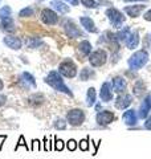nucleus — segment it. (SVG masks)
Instances as JSON below:
<instances>
[{
	"label": "nucleus",
	"mask_w": 151,
	"mask_h": 159,
	"mask_svg": "<svg viewBox=\"0 0 151 159\" xmlns=\"http://www.w3.org/2000/svg\"><path fill=\"white\" fill-rule=\"evenodd\" d=\"M45 84H48V85L50 88H53L56 92L65 93V94H68V96L73 97L72 90H70V89L65 85L61 74H60V72H57V70H50L48 73V76L45 77Z\"/></svg>",
	"instance_id": "f257e3e1"
},
{
	"label": "nucleus",
	"mask_w": 151,
	"mask_h": 159,
	"mask_svg": "<svg viewBox=\"0 0 151 159\" xmlns=\"http://www.w3.org/2000/svg\"><path fill=\"white\" fill-rule=\"evenodd\" d=\"M149 62V53L147 51H137L134 54H131V57L129 58V68L131 69V70H139V69H142L146 64Z\"/></svg>",
	"instance_id": "f03ea898"
},
{
	"label": "nucleus",
	"mask_w": 151,
	"mask_h": 159,
	"mask_svg": "<svg viewBox=\"0 0 151 159\" xmlns=\"http://www.w3.org/2000/svg\"><path fill=\"white\" fill-rule=\"evenodd\" d=\"M85 111L82 109H70L66 113V121L70 123V126H81L85 122Z\"/></svg>",
	"instance_id": "7ed1b4c3"
},
{
	"label": "nucleus",
	"mask_w": 151,
	"mask_h": 159,
	"mask_svg": "<svg viewBox=\"0 0 151 159\" xmlns=\"http://www.w3.org/2000/svg\"><path fill=\"white\" fill-rule=\"evenodd\" d=\"M58 72L61 76L66 77V78H74L76 74H77V66H76V64L70 58H66L60 64Z\"/></svg>",
	"instance_id": "20e7f679"
},
{
	"label": "nucleus",
	"mask_w": 151,
	"mask_h": 159,
	"mask_svg": "<svg viewBox=\"0 0 151 159\" xmlns=\"http://www.w3.org/2000/svg\"><path fill=\"white\" fill-rule=\"evenodd\" d=\"M106 61H108V53L103 49H97V51H94L89 54V62L94 68L105 65Z\"/></svg>",
	"instance_id": "39448f33"
},
{
	"label": "nucleus",
	"mask_w": 151,
	"mask_h": 159,
	"mask_svg": "<svg viewBox=\"0 0 151 159\" xmlns=\"http://www.w3.org/2000/svg\"><path fill=\"white\" fill-rule=\"evenodd\" d=\"M106 16L109 19L110 24H112L114 28H121L123 21H125V16L122 15V12L118 11L117 8H109L106 11Z\"/></svg>",
	"instance_id": "423d86ee"
},
{
	"label": "nucleus",
	"mask_w": 151,
	"mask_h": 159,
	"mask_svg": "<svg viewBox=\"0 0 151 159\" xmlns=\"http://www.w3.org/2000/svg\"><path fill=\"white\" fill-rule=\"evenodd\" d=\"M114 119H115V114L110 110L98 111L97 117H95V121H97V123L99 126H108L114 121Z\"/></svg>",
	"instance_id": "0eeeda50"
},
{
	"label": "nucleus",
	"mask_w": 151,
	"mask_h": 159,
	"mask_svg": "<svg viewBox=\"0 0 151 159\" xmlns=\"http://www.w3.org/2000/svg\"><path fill=\"white\" fill-rule=\"evenodd\" d=\"M41 21L44 24H47V25H54V24H57L58 21V16H57V13L52 11L50 8H45L41 11Z\"/></svg>",
	"instance_id": "6e6552de"
},
{
	"label": "nucleus",
	"mask_w": 151,
	"mask_h": 159,
	"mask_svg": "<svg viewBox=\"0 0 151 159\" xmlns=\"http://www.w3.org/2000/svg\"><path fill=\"white\" fill-rule=\"evenodd\" d=\"M122 119H123V123L129 127H133V126H137L138 123V113L134 110V109H129L122 114Z\"/></svg>",
	"instance_id": "1a4fd4ad"
},
{
	"label": "nucleus",
	"mask_w": 151,
	"mask_h": 159,
	"mask_svg": "<svg viewBox=\"0 0 151 159\" xmlns=\"http://www.w3.org/2000/svg\"><path fill=\"white\" fill-rule=\"evenodd\" d=\"M150 111H151V93L147 94V96L144 97L143 102L140 103L139 110H138V117H139V119H146V118L149 117Z\"/></svg>",
	"instance_id": "9d476101"
},
{
	"label": "nucleus",
	"mask_w": 151,
	"mask_h": 159,
	"mask_svg": "<svg viewBox=\"0 0 151 159\" xmlns=\"http://www.w3.org/2000/svg\"><path fill=\"white\" fill-rule=\"evenodd\" d=\"M65 33H66V36L70 37V39H77V37H82L84 34L82 32L78 29V27L76 25V24L72 21V20H68L66 23H65Z\"/></svg>",
	"instance_id": "9b49d317"
},
{
	"label": "nucleus",
	"mask_w": 151,
	"mask_h": 159,
	"mask_svg": "<svg viewBox=\"0 0 151 159\" xmlns=\"http://www.w3.org/2000/svg\"><path fill=\"white\" fill-rule=\"evenodd\" d=\"M131 102H133V97L127 93H122L117 97L114 105L117 109H119V110H125V109H127L130 105H131Z\"/></svg>",
	"instance_id": "f8f14e48"
},
{
	"label": "nucleus",
	"mask_w": 151,
	"mask_h": 159,
	"mask_svg": "<svg viewBox=\"0 0 151 159\" xmlns=\"http://www.w3.org/2000/svg\"><path fill=\"white\" fill-rule=\"evenodd\" d=\"M110 85H112V89L114 93L117 94H122L126 92V88H127V82H126V80L123 77H114L112 80V82H110Z\"/></svg>",
	"instance_id": "ddd939ff"
},
{
	"label": "nucleus",
	"mask_w": 151,
	"mask_h": 159,
	"mask_svg": "<svg viewBox=\"0 0 151 159\" xmlns=\"http://www.w3.org/2000/svg\"><path fill=\"white\" fill-rule=\"evenodd\" d=\"M99 98L102 102H110L113 99V89L110 82H103L102 86H101V90H99Z\"/></svg>",
	"instance_id": "4468645a"
},
{
	"label": "nucleus",
	"mask_w": 151,
	"mask_h": 159,
	"mask_svg": "<svg viewBox=\"0 0 151 159\" xmlns=\"http://www.w3.org/2000/svg\"><path fill=\"white\" fill-rule=\"evenodd\" d=\"M3 41L8 48L15 49V51H19V49L21 48V45H23L21 40H20L19 37H16V36H6Z\"/></svg>",
	"instance_id": "2eb2a0df"
},
{
	"label": "nucleus",
	"mask_w": 151,
	"mask_h": 159,
	"mask_svg": "<svg viewBox=\"0 0 151 159\" xmlns=\"http://www.w3.org/2000/svg\"><path fill=\"white\" fill-rule=\"evenodd\" d=\"M80 23H81V25L86 29L88 32H92V33H97L98 32V29H97V27H95L94 21L90 17H88V16L80 17Z\"/></svg>",
	"instance_id": "dca6fc26"
},
{
	"label": "nucleus",
	"mask_w": 151,
	"mask_h": 159,
	"mask_svg": "<svg viewBox=\"0 0 151 159\" xmlns=\"http://www.w3.org/2000/svg\"><path fill=\"white\" fill-rule=\"evenodd\" d=\"M0 29L4 32H7V33H12L16 31V28H15V23H13V20L12 17L9 16V17H6V19H2V23H0Z\"/></svg>",
	"instance_id": "f3484780"
},
{
	"label": "nucleus",
	"mask_w": 151,
	"mask_h": 159,
	"mask_svg": "<svg viewBox=\"0 0 151 159\" xmlns=\"http://www.w3.org/2000/svg\"><path fill=\"white\" fill-rule=\"evenodd\" d=\"M125 43H126V47H127V49H135L138 47V44H139V34H138V32L137 31L131 32Z\"/></svg>",
	"instance_id": "a211bd4d"
},
{
	"label": "nucleus",
	"mask_w": 151,
	"mask_h": 159,
	"mask_svg": "<svg viewBox=\"0 0 151 159\" xmlns=\"http://www.w3.org/2000/svg\"><path fill=\"white\" fill-rule=\"evenodd\" d=\"M146 6H129L125 8V12L129 15L130 17H138Z\"/></svg>",
	"instance_id": "6ab92c4d"
},
{
	"label": "nucleus",
	"mask_w": 151,
	"mask_h": 159,
	"mask_svg": "<svg viewBox=\"0 0 151 159\" xmlns=\"http://www.w3.org/2000/svg\"><path fill=\"white\" fill-rule=\"evenodd\" d=\"M45 101V98L41 93H34L32 94L31 97L28 98V103L29 105H32V106H40V105H43Z\"/></svg>",
	"instance_id": "aec40b11"
},
{
	"label": "nucleus",
	"mask_w": 151,
	"mask_h": 159,
	"mask_svg": "<svg viewBox=\"0 0 151 159\" xmlns=\"http://www.w3.org/2000/svg\"><path fill=\"white\" fill-rule=\"evenodd\" d=\"M95 101H97V93H95V89L89 88L88 93H86V106H89V107L94 106Z\"/></svg>",
	"instance_id": "412c9836"
},
{
	"label": "nucleus",
	"mask_w": 151,
	"mask_h": 159,
	"mask_svg": "<svg viewBox=\"0 0 151 159\" xmlns=\"http://www.w3.org/2000/svg\"><path fill=\"white\" fill-rule=\"evenodd\" d=\"M144 90H146L144 82L142 81V80H138V81L134 84V86H133V93H134L137 97H140L142 94H144Z\"/></svg>",
	"instance_id": "4be33fe9"
},
{
	"label": "nucleus",
	"mask_w": 151,
	"mask_h": 159,
	"mask_svg": "<svg viewBox=\"0 0 151 159\" xmlns=\"http://www.w3.org/2000/svg\"><path fill=\"white\" fill-rule=\"evenodd\" d=\"M21 80H23V82H25L29 86H32V88H36V80H34V77L32 76L31 73H28V72H24L21 74Z\"/></svg>",
	"instance_id": "5701e85b"
},
{
	"label": "nucleus",
	"mask_w": 151,
	"mask_h": 159,
	"mask_svg": "<svg viewBox=\"0 0 151 159\" xmlns=\"http://www.w3.org/2000/svg\"><path fill=\"white\" fill-rule=\"evenodd\" d=\"M50 6L56 9V11H58L60 13H68L69 12V7L65 3H62V2H58V0H56V2H52Z\"/></svg>",
	"instance_id": "b1692460"
},
{
	"label": "nucleus",
	"mask_w": 151,
	"mask_h": 159,
	"mask_svg": "<svg viewBox=\"0 0 151 159\" xmlns=\"http://www.w3.org/2000/svg\"><path fill=\"white\" fill-rule=\"evenodd\" d=\"M80 52H81V54H84V56H89V54L92 53V44H90L88 40L81 41V44H80Z\"/></svg>",
	"instance_id": "393cba45"
},
{
	"label": "nucleus",
	"mask_w": 151,
	"mask_h": 159,
	"mask_svg": "<svg viewBox=\"0 0 151 159\" xmlns=\"http://www.w3.org/2000/svg\"><path fill=\"white\" fill-rule=\"evenodd\" d=\"M93 76H94V72L92 70V69L90 68H84L81 70V73H80V80H81V81H89Z\"/></svg>",
	"instance_id": "a878e982"
},
{
	"label": "nucleus",
	"mask_w": 151,
	"mask_h": 159,
	"mask_svg": "<svg viewBox=\"0 0 151 159\" xmlns=\"http://www.w3.org/2000/svg\"><path fill=\"white\" fill-rule=\"evenodd\" d=\"M130 33H131L130 28L126 27V28H123V29H121V31H119L117 34H115V36H117L118 41H126V40H127V37L130 36Z\"/></svg>",
	"instance_id": "bb28decb"
},
{
	"label": "nucleus",
	"mask_w": 151,
	"mask_h": 159,
	"mask_svg": "<svg viewBox=\"0 0 151 159\" xmlns=\"http://www.w3.org/2000/svg\"><path fill=\"white\" fill-rule=\"evenodd\" d=\"M68 126V121H65L62 118H57L56 121H54V129L56 130H65Z\"/></svg>",
	"instance_id": "cd10ccee"
},
{
	"label": "nucleus",
	"mask_w": 151,
	"mask_h": 159,
	"mask_svg": "<svg viewBox=\"0 0 151 159\" xmlns=\"http://www.w3.org/2000/svg\"><path fill=\"white\" fill-rule=\"evenodd\" d=\"M41 41H40L39 39H34V37H31V39H27V47L28 48H39L40 45H41Z\"/></svg>",
	"instance_id": "c85d7f7f"
},
{
	"label": "nucleus",
	"mask_w": 151,
	"mask_h": 159,
	"mask_svg": "<svg viewBox=\"0 0 151 159\" xmlns=\"http://www.w3.org/2000/svg\"><path fill=\"white\" fill-rule=\"evenodd\" d=\"M11 8L8 6H4L2 9H0V19H6V17H9L11 16Z\"/></svg>",
	"instance_id": "c756f323"
},
{
	"label": "nucleus",
	"mask_w": 151,
	"mask_h": 159,
	"mask_svg": "<svg viewBox=\"0 0 151 159\" xmlns=\"http://www.w3.org/2000/svg\"><path fill=\"white\" fill-rule=\"evenodd\" d=\"M78 147H80V150H82V151H88L89 150V137H86L85 139H81L78 143Z\"/></svg>",
	"instance_id": "7c9ffc66"
},
{
	"label": "nucleus",
	"mask_w": 151,
	"mask_h": 159,
	"mask_svg": "<svg viewBox=\"0 0 151 159\" xmlns=\"http://www.w3.org/2000/svg\"><path fill=\"white\" fill-rule=\"evenodd\" d=\"M19 16H20V17H29V16H33V9H32L31 7H29V8H24V9H21V11H20Z\"/></svg>",
	"instance_id": "2f4dec72"
},
{
	"label": "nucleus",
	"mask_w": 151,
	"mask_h": 159,
	"mask_svg": "<svg viewBox=\"0 0 151 159\" xmlns=\"http://www.w3.org/2000/svg\"><path fill=\"white\" fill-rule=\"evenodd\" d=\"M64 147H65V143H64L62 139H58V138L54 139V150L56 151H62Z\"/></svg>",
	"instance_id": "473e14b6"
},
{
	"label": "nucleus",
	"mask_w": 151,
	"mask_h": 159,
	"mask_svg": "<svg viewBox=\"0 0 151 159\" xmlns=\"http://www.w3.org/2000/svg\"><path fill=\"white\" fill-rule=\"evenodd\" d=\"M20 146H24L25 148H27V150H29L28 143H25V138H24V135H20V138H19V142L16 143V146H15V150H17V148H19Z\"/></svg>",
	"instance_id": "72a5a7b5"
},
{
	"label": "nucleus",
	"mask_w": 151,
	"mask_h": 159,
	"mask_svg": "<svg viewBox=\"0 0 151 159\" xmlns=\"http://www.w3.org/2000/svg\"><path fill=\"white\" fill-rule=\"evenodd\" d=\"M77 146L78 145H77V142H76L74 139H69V141L66 142V148L69 151H74L76 148H77Z\"/></svg>",
	"instance_id": "f704fd0d"
},
{
	"label": "nucleus",
	"mask_w": 151,
	"mask_h": 159,
	"mask_svg": "<svg viewBox=\"0 0 151 159\" xmlns=\"http://www.w3.org/2000/svg\"><path fill=\"white\" fill-rule=\"evenodd\" d=\"M82 6H85L86 8H95L97 7V3L94 2V0H81Z\"/></svg>",
	"instance_id": "c9c22d12"
},
{
	"label": "nucleus",
	"mask_w": 151,
	"mask_h": 159,
	"mask_svg": "<svg viewBox=\"0 0 151 159\" xmlns=\"http://www.w3.org/2000/svg\"><path fill=\"white\" fill-rule=\"evenodd\" d=\"M32 151H39L40 150V141H37V139H33L32 141V147H31Z\"/></svg>",
	"instance_id": "e433bc0d"
},
{
	"label": "nucleus",
	"mask_w": 151,
	"mask_h": 159,
	"mask_svg": "<svg viewBox=\"0 0 151 159\" xmlns=\"http://www.w3.org/2000/svg\"><path fill=\"white\" fill-rule=\"evenodd\" d=\"M44 142H45L44 150H45V151H50V150H52V145H50V142H48V139H47V138H44Z\"/></svg>",
	"instance_id": "4c0bfd02"
},
{
	"label": "nucleus",
	"mask_w": 151,
	"mask_h": 159,
	"mask_svg": "<svg viewBox=\"0 0 151 159\" xmlns=\"http://www.w3.org/2000/svg\"><path fill=\"white\" fill-rule=\"evenodd\" d=\"M6 102H7V97L4 94H0V107L6 105Z\"/></svg>",
	"instance_id": "58836bf2"
},
{
	"label": "nucleus",
	"mask_w": 151,
	"mask_h": 159,
	"mask_svg": "<svg viewBox=\"0 0 151 159\" xmlns=\"http://www.w3.org/2000/svg\"><path fill=\"white\" fill-rule=\"evenodd\" d=\"M144 129H147V130H151V117H149L147 121L144 122Z\"/></svg>",
	"instance_id": "ea45409f"
},
{
	"label": "nucleus",
	"mask_w": 151,
	"mask_h": 159,
	"mask_svg": "<svg viewBox=\"0 0 151 159\" xmlns=\"http://www.w3.org/2000/svg\"><path fill=\"white\" fill-rule=\"evenodd\" d=\"M143 17H144V20H147V21H151V9L144 13V16H143Z\"/></svg>",
	"instance_id": "a19ab883"
},
{
	"label": "nucleus",
	"mask_w": 151,
	"mask_h": 159,
	"mask_svg": "<svg viewBox=\"0 0 151 159\" xmlns=\"http://www.w3.org/2000/svg\"><path fill=\"white\" fill-rule=\"evenodd\" d=\"M68 3H70L72 6H78V0H66Z\"/></svg>",
	"instance_id": "79ce46f5"
},
{
	"label": "nucleus",
	"mask_w": 151,
	"mask_h": 159,
	"mask_svg": "<svg viewBox=\"0 0 151 159\" xmlns=\"http://www.w3.org/2000/svg\"><path fill=\"white\" fill-rule=\"evenodd\" d=\"M3 88H4V84H3L2 80H0V90H3Z\"/></svg>",
	"instance_id": "37998d69"
},
{
	"label": "nucleus",
	"mask_w": 151,
	"mask_h": 159,
	"mask_svg": "<svg viewBox=\"0 0 151 159\" xmlns=\"http://www.w3.org/2000/svg\"><path fill=\"white\" fill-rule=\"evenodd\" d=\"M95 109H97L98 111H101V105H99V103H98V105H95Z\"/></svg>",
	"instance_id": "c03bdc74"
},
{
	"label": "nucleus",
	"mask_w": 151,
	"mask_h": 159,
	"mask_svg": "<svg viewBox=\"0 0 151 159\" xmlns=\"http://www.w3.org/2000/svg\"><path fill=\"white\" fill-rule=\"evenodd\" d=\"M123 2H135V0H123ZM146 2V0H144Z\"/></svg>",
	"instance_id": "a18cd8bd"
}]
</instances>
